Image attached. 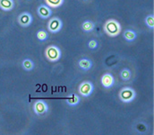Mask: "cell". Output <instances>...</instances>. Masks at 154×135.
Instances as JSON below:
<instances>
[{
    "label": "cell",
    "mask_w": 154,
    "mask_h": 135,
    "mask_svg": "<svg viewBox=\"0 0 154 135\" xmlns=\"http://www.w3.org/2000/svg\"><path fill=\"white\" fill-rule=\"evenodd\" d=\"M103 29H104V32L110 37H116L117 36L120 32H121V26H120V24L115 20V19H110V20H108L104 26H103Z\"/></svg>",
    "instance_id": "1"
},
{
    "label": "cell",
    "mask_w": 154,
    "mask_h": 135,
    "mask_svg": "<svg viewBox=\"0 0 154 135\" xmlns=\"http://www.w3.org/2000/svg\"><path fill=\"white\" fill-rule=\"evenodd\" d=\"M45 55L48 60L51 61V62H55L60 59L61 58V50H59L58 47L51 45L48 46L46 50H45Z\"/></svg>",
    "instance_id": "2"
},
{
    "label": "cell",
    "mask_w": 154,
    "mask_h": 135,
    "mask_svg": "<svg viewBox=\"0 0 154 135\" xmlns=\"http://www.w3.org/2000/svg\"><path fill=\"white\" fill-rule=\"evenodd\" d=\"M118 96L122 102L130 103L134 100V98L136 96V93H135L134 89H133L131 88H124L120 90Z\"/></svg>",
    "instance_id": "3"
},
{
    "label": "cell",
    "mask_w": 154,
    "mask_h": 135,
    "mask_svg": "<svg viewBox=\"0 0 154 135\" xmlns=\"http://www.w3.org/2000/svg\"><path fill=\"white\" fill-rule=\"evenodd\" d=\"M62 21L58 17H53L48 23V29L52 34H57L62 29Z\"/></svg>",
    "instance_id": "4"
},
{
    "label": "cell",
    "mask_w": 154,
    "mask_h": 135,
    "mask_svg": "<svg viewBox=\"0 0 154 135\" xmlns=\"http://www.w3.org/2000/svg\"><path fill=\"white\" fill-rule=\"evenodd\" d=\"M94 89V87L93 85L91 84V82L90 81H84L82 82L80 86H79V94L83 96V97H88L90 96Z\"/></svg>",
    "instance_id": "5"
},
{
    "label": "cell",
    "mask_w": 154,
    "mask_h": 135,
    "mask_svg": "<svg viewBox=\"0 0 154 135\" xmlns=\"http://www.w3.org/2000/svg\"><path fill=\"white\" fill-rule=\"evenodd\" d=\"M48 110V106L47 103H45L42 100H38L33 104V111L38 115H43L45 114Z\"/></svg>",
    "instance_id": "6"
},
{
    "label": "cell",
    "mask_w": 154,
    "mask_h": 135,
    "mask_svg": "<svg viewBox=\"0 0 154 135\" xmlns=\"http://www.w3.org/2000/svg\"><path fill=\"white\" fill-rule=\"evenodd\" d=\"M18 23L23 27H28L32 23V16L29 13H23L18 17Z\"/></svg>",
    "instance_id": "7"
},
{
    "label": "cell",
    "mask_w": 154,
    "mask_h": 135,
    "mask_svg": "<svg viewBox=\"0 0 154 135\" xmlns=\"http://www.w3.org/2000/svg\"><path fill=\"white\" fill-rule=\"evenodd\" d=\"M114 83H115V79H114V77L111 74L107 73V74L102 76V78H101V84H102V86L105 88H112L114 86Z\"/></svg>",
    "instance_id": "8"
},
{
    "label": "cell",
    "mask_w": 154,
    "mask_h": 135,
    "mask_svg": "<svg viewBox=\"0 0 154 135\" xmlns=\"http://www.w3.org/2000/svg\"><path fill=\"white\" fill-rule=\"evenodd\" d=\"M38 16L42 19H47L48 18L51 14H52V11L50 9V7H48V5H41L38 7Z\"/></svg>",
    "instance_id": "9"
},
{
    "label": "cell",
    "mask_w": 154,
    "mask_h": 135,
    "mask_svg": "<svg viewBox=\"0 0 154 135\" xmlns=\"http://www.w3.org/2000/svg\"><path fill=\"white\" fill-rule=\"evenodd\" d=\"M78 66H79L80 69H82L83 70H89L91 68V66H92V62H91V59H86V58H83V59H82L79 60Z\"/></svg>",
    "instance_id": "10"
},
{
    "label": "cell",
    "mask_w": 154,
    "mask_h": 135,
    "mask_svg": "<svg viewBox=\"0 0 154 135\" xmlns=\"http://www.w3.org/2000/svg\"><path fill=\"white\" fill-rule=\"evenodd\" d=\"M14 6V3L13 0H0V8L4 11H10Z\"/></svg>",
    "instance_id": "11"
},
{
    "label": "cell",
    "mask_w": 154,
    "mask_h": 135,
    "mask_svg": "<svg viewBox=\"0 0 154 135\" xmlns=\"http://www.w3.org/2000/svg\"><path fill=\"white\" fill-rule=\"evenodd\" d=\"M66 103L70 105V106H75L79 103H80V97L77 95L76 94H72L70 95L67 99H66Z\"/></svg>",
    "instance_id": "12"
},
{
    "label": "cell",
    "mask_w": 154,
    "mask_h": 135,
    "mask_svg": "<svg viewBox=\"0 0 154 135\" xmlns=\"http://www.w3.org/2000/svg\"><path fill=\"white\" fill-rule=\"evenodd\" d=\"M136 33L132 31V30H126L124 33V38L127 41V42H133L136 39Z\"/></svg>",
    "instance_id": "13"
},
{
    "label": "cell",
    "mask_w": 154,
    "mask_h": 135,
    "mask_svg": "<svg viewBox=\"0 0 154 135\" xmlns=\"http://www.w3.org/2000/svg\"><path fill=\"white\" fill-rule=\"evenodd\" d=\"M94 27H95V24L91 21H85L82 24V29L84 32H87V33L91 32L94 29Z\"/></svg>",
    "instance_id": "14"
},
{
    "label": "cell",
    "mask_w": 154,
    "mask_h": 135,
    "mask_svg": "<svg viewBox=\"0 0 154 135\" xmlns=\"http://www.w3.org/2000/svg\"><path fill=\"white\" fill-rule=\"evenodd\" d=\"M45 2L46 5H48V6L56 8L61 6L64 3V0H45Z\"/></svg>",
    "instance_id": "15"
},
{
    "label": "cell",
    "mask_w": 154,
    "mask_h": 135,
    "mask_svg": "<svg viewBox=\"0 0 154 135\" xmlns=\"http://www.w3.org/2000/svg\"><path fill=\"white\" fill-rule=\"evenodd\" d=\"M22 66H23V68L25 70H27V71H31V70H32L33 68H34L33 61H32V59H24V60L23 61V63H22Z\"/></svg>",
    "instance_id": "16"
},
{
    "label": "cell",
    "mask_w": 154,
    "mask_h": 135,
    "mask_svg": "<svg viewBox=\"0 0 154 135\" xmlns=\"http://www.w3.org/2000/svg\"><path fill=\"white\" fill-rule=\"evenodd\" d=\"M120 77L124 81H128L132 77V73L128 69H124L120 73Z\"/></svg>",
    "instance_id": "17"
},
{
    "label": "cell",
    "mask_w": 154,
    "mask_h": 135,
    "mask_svg": "<svg viewBox=\"0 0 154 135\" xmlns=\"http://www.w3.org/2000/svg\"><path fill=\"white\" fill-rule=\"evenodd\" d=\"M48 33L44 30H40L37 33V38L39 41H45L46 39H48Z\"/></svg>",
    "instance_id": "18"
},
{
    "label": "cell",
    "mask_w": 154,
    "mask_h": 135,
    "mask_svg": "<svg viewBox=\"0 0 154 135\" xmlns=\"http://www.w3.org/2000/svg\"><path fill=\"white\" fill-rule=\"evenodd\" d=\"M145 23H146V24L149 26V28L152 29V28L154 27V16L153 15H149V16H147V17H146V19H145Z\"/></svg>",
    "instance_id": "19"
},
{
    "label": "cell",
    "mask_w": 154,
    "mask_h": 135,
    "mask_svg": "<svg viewBox=\"0 0 154 135\" xmlns=\"http://www.w3.org/2000/svg\"><path fill=\"white\" fill-rule=\"evenodd\" d=\"M88 46H89L90 49L94 50V49H96L98 47V42L96 40H91L89 42V43H88Z\"/></svg>",
    "instance_id": "20"
}]
</instances>
